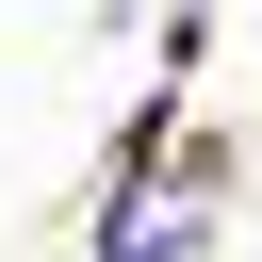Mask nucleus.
Masks as SVG:
<instances>
[{"label":"nucleus","mask_w":262,"mask_h":262,"mask_svg":"<svg viewBox=\"0 0 262 262\" xmlns=\"http://www.w3.org/2000/svg\"><path fill=\"white\" fill-rule=\"evenodd\" d=\"M213 229V180H147V196H115V229H98V262H180Z\"/></svg>","instance_id":"1"}]
</instances>
